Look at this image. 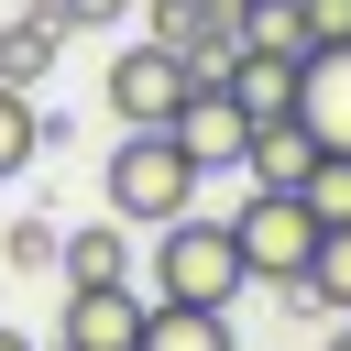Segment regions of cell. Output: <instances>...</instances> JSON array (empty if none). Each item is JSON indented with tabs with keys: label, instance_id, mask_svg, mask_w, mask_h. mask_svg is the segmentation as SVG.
<instances>
[{
	"label": "cell",
	"instance_id": "cell-1",
	"mask_svg": "<svg viewBox=\"0 0 351 351\" xmlns=\"http://www.w3.org/2000/svg\"><path fill=\"white\" fill-rule=\"evenodd\" d=\"M143 274H154L143 296H165V307H230V296L252 285V263H241V241H230V208H219V219H208V208L165 219Z\"/></svg>",
	"mask_w": 351,
	"mask_h": 351
},
{
	"label": "cell",
	"instance_id": "cell-2",
	"mask_svg": "<svg viewBox=\"0 0 351 351\" xmlns=\"http://www.w3.org/2000/svg\"><path fill=\"white\" fill-rule=\"evenodd\" d=\"M197 165H186V143L176 132H121V154L99 165V197H110V219L121 230H165V219H186L197 208Z\"/></svg>",
	"mask_w": 351,
	"mask_h": 351
},
{
	"label": "cell",
	"instance_id": "cell-3",
	"mask_svg": "<svg viewBox=\"0 0 351 351\" xmlns=\"http://www.w3.org/2000/svg\"><path fill=\"white\" fill-rule=\"evenodd\" d=\"M230 241H241V263H252L263 285H296L307 252H318V208H307L296 186H241V197H230Z\"/></svg>",
	"mask_w": 351,
	"mask_h": 351
},
{
	"label": "cell",
	"instance_id": "cell-4",
	"mask_svg": "<svg viewBox=\"0 0 351 351\" xmlns=\"http://www.w3.org/2000/svg\"><path fill=\"white\" fill-rule=\"evenodd\" d=\"M186 88H197V77H186V55H165V44H121V55H110V77H99V99H110V121H121V132H165Z\"/></svg>",
	"mask_w": 351,
	"mask_h": 351
},
{
	"label": "cell",
	"instance_id": "cell-5",
	"mask_svg": "<svg viewBox=\"0 0 351 351\" xmlns=\"http://www.w3.org/2000/svg\"><path fill=\"white\" fill-rule=\"evenodd\" d=\"M176 143H186V165L197 176H241V143H252V110L219 88V77H197L186 99H176V121H165Z\"/></svg>",
	"mask_w": 351,
	"mask_h": 351
},
{
	"label": "cell",
	"instance_id": "cell-6",
	"mask_svg": "<svg viewBox=\"0 0 351 351\" xmlns=\"http://www.w3.org/2000/svg\"><path fill=\"white\" fill-rule=\"evenodd\" d=\"M143 285H66V318H55V351H132L143 340Z\"/></svg>",
	"mask_w": 351,
	"mask_h": 351
},
{
	"label": "cell",
	"instance_id": "cell-7",
	"mask_svg": "<svg viewBox=\"0 0 351 351\" xmlns=\"http://www.w3.org/2000/svg\"><path fill=\"white\" fill-rule=\"evenodd\" d=\"M296 121H307L318 154H351V44L296 55Z\"/></svg>",
	"mask_w": 351,
	"mask_h": 351
},
{
	"label": "cell",
	"instance_id": "cell-8",
	"mask_svg": "<svg viewBox=\"0 0 351 351\" xmlns=\"http://www.w3.org/2000/svg\"><path fill=\"white\" fill-rule=\"evenodd\" d=\"M219 88H230L252 121H285V110H296V44H241Z\"/></svg>",
	"mask_w": 351,
	"mask_h": 351
},
{
	"label": "cell",
	"instance_id": "cell-9",
	"mask_svg": "<svg viewBox=\"0 0 351 351\" xmlns=\"http://www.w3.org/2000/svg\"><path fill=\"white\" fill-rule=\"evenodd\" d=\"M307 165H318V143H307L296 110H285V121H252V143H241V186H307Z\"/></svg>",
	"mask_w": 351,
	"mask_h": 351
},
{
	"label": "cell",
	"instance_id": "cell-10",
	"mask_svg": "<svg viewBox=\"0 0 351 351\" xmlns=\"http://www.w3.org/2000/svg\"><path fill=\"white\" fill-rule=\"evenodd\" d=\"M55 55H66V22H55L44 0L0 22V88H44V77H55Z\"/></svg>",
	"mask_w": 351,
	"mask_h": 351
},
{
	"label": "cell",
	"instance_id": "cell-11",
	"mask_svg": "<svg viewBox=\"0 0 351 351\" xmlns=\"http://www.w3.org/2000/svg\"><path fill=\"white\" fill-rule=\"evenodd\" d=\"M55 274H66V285H143V274H132V230H121V219H88V230H66Z\"/></svg>",
	"mask_w": 351,
	"mask_h": 351
},
{
	"label": "cell",
	"instance_id": "cell-12",
	"mask_svg": "<svg viewBox=\"0 0 351 351\" xmlns=\"http://www.w3.org/2000/svg\"><path fill=\"white\" fill-rule=\"evenodd\" d=\"M132 351H241V329H230V307H143V340Z\"/></svg>",
	"mask_w": 351,
	"mask_h": 351
},
{
	"label": "cell",
	"instance_id": "cell-13",
	"mask_svg": "<svg viewBox=\"0 0 351 351\" xmlns=\"http://www.w3.org/2000/svg\"><path fill=\"white\" fill-rule=\"evenodd\" d=\"M307 296H318V318H351V219L340 230H318V252H307V274H296Z\"/></svg>",
	"mask_w": 351,
	"mask_h": 351
},
{
	"label": "cell",
	"instance_id": "cell-14",
	"mask_svg": "<svg viewBox=\"0 0 351 351\" xmlns=\"http://www.w3.org/2000/svg\"><path fill=\"white\" fill-rule=\"evenodd\" d=\"M33 154H44V110H33V88H0V186H11Z\"/></svg>",
	"mask_w": 351,
	"mask_h": 351
},
{
	"label": "cell",
	"instance_id": "cell-15",
	"mask_svg": "<svg viewBox=\"0 0 351 351\" xmlns=\"http://www.w3.org/2000/svg\"><path fill=\"white\" fill-rule=\"evenodd\" d=\"M285 44H296V55L351 44V0H285Z\"/></svg>",
	"mask_w": 351,
	"mask_h": 351
},
{
	"label": "cell",
	"instance_id": "cell-16",
	"mask_svg": "<svg viewBox=\"0 0 351 351\" xmlns=\"http://www.w3.org/2000/svg\"><path fill=\"white\" fill-rule=\"evenodd\" d=\"M296 197H307V208H318V230H340V219H351V154H318V165H307V186H296Z\"/></svg>",
	"mask_w": 351,
	"mask_h": 351
},
{
	"label": "cell",
	"instance_id": "cell-17",
	"mask_svg": "<svg viewBox=\"0 0 351 351\" xmlns=\"http://www.w3.org/2000/svg\"><path fill=\"white\" fill-rule=\"evenodd\" d=\"M0 252H11L22 274H55V252H66V230H55V219H11V241H0Z\"/></svg>",
	"mask_w": 351,
	"mask_h": 351
},
{
	"label": "cell",
	"instance_id": "cell-18",
	"mask_svg": "<svg viewBox=\"0 0 351 351\" xmlns=\"http://www.w3.org/2000/svg\"><path fill=\"white\" fill-rule=\"evenodd\" d=\"M44 11H55L66 33H110V22H132L143 0H44Z\"/></svg>",
	"mask_w": 351,
	"mask_h": 351
},
{
	"label": "cell",
	"instance_id": "cell-19",
	"mask_svg": "<svg viewBox=\"0 0 351 351\" xmlns=\"http://www.w3.org/2000/svg\"><path fill=\"white\" fill-rule=\"evenodd\" d=\"M329 351H351V318H340V329H329Z\"/></svg>",
	"mask_w": 351,
	"mask_h": 351
},
{
	"label": "cell",
	"instance_id": "cell-20",
	"mask_svg": "<svg viewBox=\"0 0 351 351\" xmlns=\"http://www.w3.org/2000/svg\"><path fill=\"white\" fill-rule=\"evenodd\" d=\"M0 351H33V340H22V329H0Z\"/></svg>",
	"mask_w": 351,
	"mask_h": 351
},
{
	"label": "cell",
	"instance_id": "cell-21",
	"mask_svg": "<svg viewBox=\"0 0 351 351\" xmlns=\"http://www.w3.org/2000/svg\"><path fill=\"white\" fill-rule=\"evenodd\" d=\"M241 11H263V0H241Z\"/></svg>",
	"mask_w": 351,
	"mask_h": 351
}]
</instances>
